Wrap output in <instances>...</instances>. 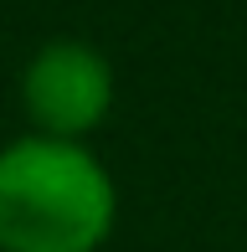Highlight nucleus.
I'll list each match as a JSON object with an SVG mask.
<instances>
[{"label":"nucleus","mask_w":247,"mask_h":252,"mask_svg":"<svg viewBox=\"0 0 247 252\" xmlns=\"http://www.w3.org/2000/svg\"><path fill=\"white\" fill-rule=\"evenodd\" d=\"M119 186L88 144L21 134L0 150V252H98Z\"/></svg>","instance_id":"nucleus-1"},{"label":"nucleus","mask_w":247,"mask_h":252,"mask_svg":"<svg viewBox=\"0 0 247 252\" xmlns=\"http://www.w3.org/2000/svg\"><path fill=\"white\" fill-rule=\"evenodd\" d=\"M114 62L77 36L36 47L31 62L21 67V108L31 119V134H47V139L88 144V134L103 129V119L114 113Z\"/></svg>","instance_id":"nucleus-2"}]
</instances>
